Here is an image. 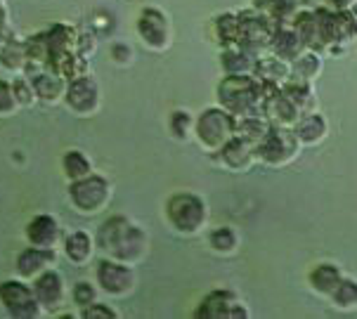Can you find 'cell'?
Instances as JSON below:
<instances>
[{
  "label": "cell",
  "mask_w": 357,
  "mask_h": 319,
  "mask_svg": "<svg viewBox=\"0 0 357 319\" xmlns=\"http://www.w3.org/2000/svg\"><path fill=\"white\" fill-rule=\"evenodd\" d=\"M98 244L109 258L126 265H135L142 260L147 251V237L144 230L123 215L109 218L98 232Z\"/></svg>",
  "instance_id": "1"
},
{
  "label": "cell",
  "mask_w": 357,
  "mask_h": 319,
  "mask_svg": "<svg viewBox=\"0 0 357 319\" xmlns=\"http://www.w3.org/2000/svg\"><path fill=\"white\" fill-rule=\"evenodd\" d=\"M220 104L237 118L263 116L265 86L249 74H227L225 81L218 86Z\"/></svg>",
  "instance_id": "2"
},
{
  "label": "cell",
  "mask_w": 357,
  "mask_h": 319,
  "mask_svg": "<svg viewBox=\"0 0 357 319\" xmlns=\"http://www.w3.org/2000/svg\"><path fill=\"white\" fill-rule=\"evenodd\" d=\"M195 132L206 149L220 152L237 135V116L229 114L225 107H211L195 121Z\"/></svg>",
  "instance_id": "3"
},
{
  "label": "cell",
  "mask_w": 357,
  "mask_h": 319,
  "mask_svg": "<svg viewBox=\"0 0 357 319\" xmlns=\"http://www.w3.org/2000/svg\"><path fill=\"white\" fill-rule=\"evenodd\" d=\"M166 213L171 225L183 234L199 232L206 225V220H208V208H206L204 199L190 194V192H183V194H175L168 199Z\"/></svg>",
  "instance_id": "4"
},
{
  "label": "cell",
  "mask_w": 357,
  "mask_h": 319,
  "mask_svg": "<svg viewBox=\"0 0 357 319\" xmlns=\"http://www.w3.org/2000/svg\"><path fill=\"white\" fill-rule=\"evenodd\" d=\"M272 36H275V24L270 22V17L251 10L239 15V47H244L249 55L258 59L272 50Z\"/></svg>",
  "instance_id": "5"
},
{
  "label": "cell",
  "mask_w": 357,
  "mask_h": 319,
  "mask_svg": "<svg viewBox=\"0 0 357 319\" xmlns=\"http://www.w3.org/2000/svg\"><path fill=\"white\" fill-rule=\"evenodd\" d=\"M301 147V140L284 125H270L268 135L258 144V159L268 166H284L296 159Z\"/></svg>",
  "instance_id": "6"
},
{
  "label": "cell",
  "mask_w": 357,
  "mask_h": 319,
  "mask_svg": "<svg viewBox=\"0 0 357 319\" xmlns=\"http://www.w3.org/2000/svg\"><path fill=\"white\" fill-rule=\"evenodd\" d=\"M109 196H112V187L102 176H88L83 180H76L69 187V199L74 203V208L86 215H93L105 208Z\"/></svg>",
  "instance_id": "7"
},
{
  "label": "cell",
  "mask_w": 357,
  "mask_h": 319,
  "mask_svg": "<svg viewBox=\"0 0 357 319\" xmlns=\"http://www.w3.org/2000/svg\"><path fill=\"white\" fill-rule=\"evenodd\" d=\"M0 303L17 319H36L45 312L36 298L33 286H26L17 279H8L0 284Z\"/></svg>",
  "instance_id": "8"
},
{
  "label": "cell",
  "mask_w": 357,
  "mask_h": 319,
  "mask_svg": "<svg viewBox=\"0 0 357 319\" xmlns=\"http://www.w3.org/2000/svg\"><path fill=\"white\" fill-rule=\"evenodd\" d=\"M98 284L102 291H107L109 296H126L135 288V272L132 265L119 263L114 258L100 260L98 265Z\"/></svg>",
  "instance_id": "9"
},
{
  "label": "cell",
  "mask_w": 357,
  "mask_h": 319,
  "mask_svg": "<svg viewBox=\"0 0 357 319\" xmlns=\"http://www.w3.org/2000/svg\"><path fill=\"white\" fill-rule=\"evenodd\" d=\"M69 109L78 116H90L100 109V86L93 76H78L69 83L64 93Z\"/></svg>",
  "instance_id": "10"
},
{
  "label": "cell",
  "mask_w": 357,
  "mask_h": 319,
  "mask_svg": "<svg viewBox=\"0 0 357 319\" xmlns=\"http://www.w3.org/2000/svg\"><path fill=\"white\" fill-rule=\"evenodd\" d=\"M199 319H234L249 317V310L239 303L229 291H213L204 298V303L197 310Z\"/></svg>",
  "instance_id": "11"
},
{
  "label": "cell",
  "mask_w": 357,
  "mask_h": 319,
  "mask_svg": "<svg viewBox=\"0 0 357 319\" xmlns=\"http://www.w3.org/2000/svg\"><path fill=\"white\" fill-rule=\"evenodd\" d=\"M137 33L140 38L154 50H163L171 40V26H168L166 15L154 8H147L137 20Z\"/></svg>",
  "instance_id": "12"
},
{
  "label": "cell",
  "mask_w": 357,
  "mask_h": 319,
  "mask_svg": "<svg viewBox=\"0 0 357 319\" xmlns=\"http://www.w3.org/2000/svg\"><path fill=\"white\" fill-rule=\"evenodd\" d=\"M33 293L38 298V303L43 305V310H57L64 303V281L54 270H45L36 277Z\"/></svg>",
  "instance_id": "13"
},
{
  "label": "cell",
  "mask_w": 357,
  "mask_h": 319,
  "mask_svg": "<svg viewBox=\"0 0 357 319\" xmlns=\"http://www.w3.org/2000/svg\"><path fill=\"white\" fill-rule=\"evenodd\" d=\"M220 156H222V164L227 168H232V171H249L258 156V147L253 142L244 140V137L234 135L232 140L220 149Z\"/></svg>",
  "instance_id": "14"
},
{
  "label": "cell",
  "mask_w": 357,
  "mask_h": 319,
  "mask_svg": "<svg viewBox=\"0 0 357 319\" xmlns=\"http://www.w3.org/2000/svg\"><path fill=\"white\" fill-rule=\"evenodd\" d=\"M26 239L31 246L38 249H54V244L59 242V225L52 215L40 213L31 218V222L26 225Z\"/></svg>",
  "instance_id": "15"
},
{
  "label": "cell",
  "mask_w": 357,
  "mask_h": 319,
  "mask_svg": "<svg viewBox=\"0 0 357 319\" xmlns=\"http://www.w3.org/2000/svg\"><path fill=\"white\" fill-rule=\"evenodd\" d=\"M307 50V45L303 43L301 33L296 31V26H277L275 36H272V50L277 57L287 59V62H296L303 52Z\"/></svg>",
  "instance_id": "16"
},
{
  "label": "cell",
  "mask_w": 357,
  "mask_h": 319,
  "mask_svg": "<svg viewBox=\"0 0 357 319\" xmlns=\"http://www.w3.org/2000/svg\"><path fill=\"white\" fill-rule=\"evenodd\" d=\"M253 74L260 83H268V86H277L282 88L284 83L291 78L294 69L287 59L282 57H258L256 59V66H253Z\"/></svg>",
  "instance_id": "17"
},
{
  "label": "cell",
  "mask_w": 357,
  "mask_h": 319,
  "mask_svg": "<svg viewBox=\"0 0 357 319\" xmlns=\"http://www.w3.org/2000/svg\"><path fill=\"white\" fill-rule=\"evenodd\" d=\"M54 263V251L52 249H38V246H31V249L22 251L17 256V274L24 277V279H31V277H38L40 272H45L47 267Z\"/></svg>",
  "instance_id": "18"
},
{
  "label": "cell",
  "mask_w": 357,
  "mask_h": 319,
  "mask_svg": "<svg viewBox=\"0 0 357 319\" xmlns=\"http://www.w3.org/2000/svg\"><path fill=\"white\" fill-rule=\"evenodd\" d=\"M294 132L301 140V144H317V142H322L326 135V121L319 114H305L303 118L296 121Z\"/></svg>",
  "instance_id": "19"
},
{
  "label": "cell",
  "mask_w": 357,
  "mask_h": 319,
  "mask_svg": "<svg viewBox=\"0 0 357 319\" xmlns=\"http://www.w3.org/2000/svg\"><path fill=\"white\" fill-rule=\"evenodd\" d=\"M31 83L36 95L43 102H50V104L59 102V98L64 95V76L54 74V71H50V74H36Z\"/></svg>",
  "instance_id": "20"
},
{
  "label": "cell",
  "mask_w": 357,
  "mask_h": 319,
  "mask_svg": "<svg viewBox=\"0 0 357 319\" xmlns=\"http://www.w3.org/2000/svg\"><path fill=\"white\" fill-rule=\"evenodd\" d=\"M341 279H343L341 270H338L336 265H331V263L317 265V267L310 272L312 288H314V291H319V293H326V296H331V293H334V288L341 284Z\"/></svg>",
  "instance_id": "21"
},
{
  "label": "cell",
  "mask_w": 357,
  "mask_h": 319,
  "mask_svg": "<svg viewBox=\"0 0 357 319\" xmlns=\"http://www.w3.org/2000/svg\"><path fill=\"white\" fill-rule=\"evenodd\" d=\"M64 254L71 263L83 265L93 256V237L88 232H74L66 237L64 242Z\"/></svg>",
  "instance_id": "22"
},
{
  "label": "cell",
  "mask_w": 357,
  "mask_h": 319,
  "mask_svg": "<svg viewBox=\"0 0 357 319\" xmlns=\"http://www.w3.org/2000/svg\"><path fill=\"white\" fill-rule=\"evenodd\" d=\"M222 66H225L227 74H249L256 66V57L249 55L244 47H227L225 55H222Z\"/></svg>",
  "instance_id": "23"
},
{
  "label": "cell",
  "mask_w": 357,
  "mask_h": 319,
  "mask_svg": "<svg viewBox=\"0 0 357 319\" xmlns=\"http://www.w3.org/2000/svg\"><path fill=\"white\" fill-rule=\"evenodd\" d=\"M64 173L66 178L71 180V182H76V180H83L88 176H93V164H90V159L83 152H78V149H71V152L64 154Z\"/></svg>",
  "instance_id": "24"
},
{
  "label": "cell",
  "mask_w": 357,
  "mask_h": 319,
  "mask_svg": "<svg viewBox=\"0 0 357 319\" xmlns=\"http://www.w3.org/2000/svg\"><path fill=\"white\" fill-rule=\"evenodd\" d=\"M26 43H17V40H5L3 50H0V64L10 71L26 69Z\"/></svg>",
  "instance_id": "25"
},
{
  "label": "cell",
  "mask_w": 357,
  "mask_h": 319,
  "mask_svg": "<svg viewBox=\"0 0 357 319\" xmlns=\"http://www.w3.org/2000/svg\"><path fill=\"white\" fill-rule=\"evenodd\" d=\"M215 33L222 40V45L237 47L239 45V15L225 12L215 20Z\"/></svg>",
  "instance_id": "26"
},
{
  "label": "cell",
  "mask_w": 357,
  "mask_h": 319,
  "mask_svg": "<svg viewBox=\"0 0 357 319\" xmlns=\"http://www.w3.org/2000/svg\"><path fill=\"white\" fill-rule=\"evenodd\" d=\"M291 69L296 78H303V81H310V78H314L322 71V62H319V57L314 55V52L305 50L303 55H301L296 62H291Z\"/></svg>",
  "instance_id": "27"
},
{
  "label": "cell",
  "mask_w": 357,
  "mask_h": 319,
  "mask_svg": "<svg viewBox=\"0 0 357 319\" xmlns=\"http://www.w3.org/2000/svg\"><path fill=\"white\" fill-rule=\"evenodd\" d=\"M331 298H334V303L338 308H357V281L343 277L341 284L331 293Z\"/></svg>",
  "instance_id": "28"
},
{
  "label": "cell",
  "mask_w": 357,
  "mask_h": 319,
  "mask_svg": "<svg viewBox=\"0 0 357 319\" xmlns=\"http://www.w3.org/2000/svg\"><path fill=\"white\" fill-rule=\"evenodd\" d=\"M211 246L218 251V254H232L237 249V234L229 227H218V230L211 234Z\"/></svg>",
  "instance_id": "29"
},
{
  "label": "cell",
  "mask_w": 357,
  "mask_h": 319,
  "mask_svg": "<svg viewBox=\"0 0 357 319\" xmlns=\"http://www.w3.org/2000/svg\"><path fill=\"white\" fill-rule=\"evenodd\" d=\"M195 121H197V118H192L187 111H175L171 116L173 135L180 137V140H187V137H190V132L195 130Z\"/></svg>",
  "instance_id": "30"
},
{
  "label": "cell",
  "mask_w": 357,
  "mask_h": 319,
  "mask_svg": "<svg viewBox=\"0 0 357 319\" xmlns=\"http://www.w3.org/2000/svg\"><path fill=\"white\" fill-rule=\"evenodd\" d=\"M12 90H15V98L20 102V107H31L36 102V90H33V83L26 81V78H17V81H12Z\"/></svg>",
  "instance_id": "31"
},
{
  "label": "cell",
  "mask_w": 357,
  "mask_h": 319,
  "mask_svg": "<svg viewBox=\"0 0 357 319\" xmlns=\"http://www.w3.org/2000/svg\"><path fill=\"white\" fill-rule=\"evenodd\" d=\"M71 296H74V303L83 310V308H88V305L95 303V298H98V288L90 284V281H78Z\"/></svg>",
  "instance_id": "32"
},
{
  "label": "cell",
  "mask_w": 357,
  "mask_h": 319,
  "mask_svg": "<svg viewBox=\"0 0 357 319\" xmlns=\"http://www.w3.org/2000/svg\"><path fill=\"white\" fill-rule=\"evenodd\" d=\"M20 107V102L15 98V90H12V83L0 81V114H12Z\"/></svg>",
  "instance_id": "33"
},
{
  "label": "cell",
  "mask_w": 357,
  "mask_h": 319,
  "mask_svg": "<svg viewBox=\"0 0 357 319\" xmlns=\"http://www.w3.org/2000/svg\"><path fill=\"white\" fill-rule=\"evenodd\" d=\"M81 317H83V319H95V317L116 319V317H119V312L109 310L107 305H98V303H93V305H88V308H83V310H81Z\"/></svg>",
  "instance_id": "34"
},
{
  "label": "cell",
  "mask_w": 357,
  "mask_h": 319,
  "mask_svg": "<svg viewBox=\"0 0 357 319\" xmlns=\"http://www.w3.org/2000/svg\"><path fill=\"white\" fill-rule=\"evenodd\" d=\"M3 45H5V40H3V36H0V50H3Z\"/></svg>",
  "instance_id": "35"
}]
</instances>
